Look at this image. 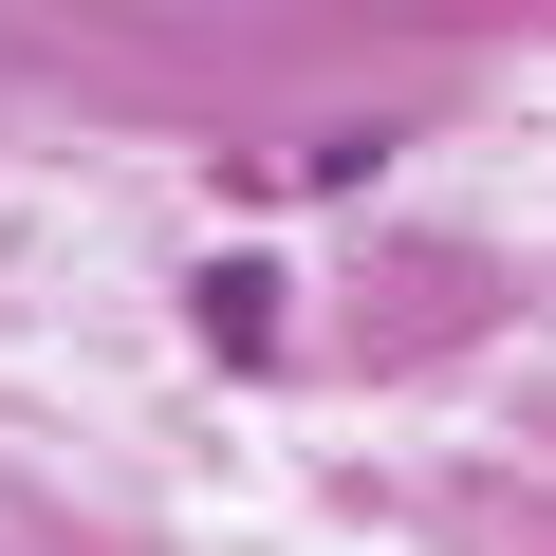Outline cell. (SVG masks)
I'll list each match as a JSON object with an SVG mask.
<instances>
[{"label": "cell", "mask_w": 556, "mask_h": 556, "mask_svg": "<svg viewBox=\"0 0 556 556\" xmlns=\"http://www.w3.org/2000/svg\"><path fill=\"white\" fill-rule=\"evenodd\" d=\"M204 334H223V353H260V334H278V278H260V260H223V278H204Z\"/></svg>", "instance_id": "1"}]
</instances>
